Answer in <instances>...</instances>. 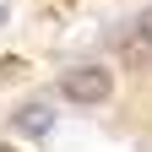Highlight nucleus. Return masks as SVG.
I'll use <instances>...</instances> for the list:
<instances>
[{
  "mask_svg": "<svg viewBox=\"0 0 152 152\" xmlns=\"http://www.w3.org/2000/svg\"><path fill=\"white\" fill-rule=\"evenodd\" d=\"M60 92H65L71 103H82V109L109 103L114 98V71H103V65H71L60 76Z\"/></svg>",
  "mask_w": 152,
  "mask_h": 152,
  "instance_id": "1",
  "label": "nucleus"
},
{
  "mask_svg": "<svg viewBox=\"0 0 152 152\" xmlns=\"http://www.w3.org/2000/svg\"><path fill=\"white\" fill-rule=\"evenodd\" d=\"M120 60H125V71H152V33L130 27L120 38Z\"/></svg>",
  "mask_w": 152,
  "mask_h": 152,
  "instance_id": "2",
  "label": "nucleus"
},
{
  "mask_svg": "<svg viewBox=\"0 0 152 152\" xmlns=\"http://www.w3.org/2000/svg\"><path fill=\"white\" fill-rule=\"evenodd\" d=\"M16 130H22V136H49V130H54V114L44 103H22V109H16Z\"/></svg>",
  "mask_w": 152,
  "mask_h": 152,
  "instance_id": "3",
  "label": "nucleus"
},
{
  "mask_svg": "<svg viewBox=\"0 0 152 152\" xmlns=\"http://www.w3.org/2000/svg\"><path fill=\"white\" fill-rule=\"evenodd\" d=\"M16 71H22V60H0V82H11Z\"/></svg>",
  "mask_w": 152,
  "mask_h": 152,
  "instance_id": "4",
  "label": "nucleus"
},
{
  "mask_svg": "<svg viewBox=\"0 0 152 152\" xmlns=\"http://www.w3.org/2000/svg\"><path fill=\"white\" fill-rule=\"evenodd\" d=\"M136 27H141V33H152V11H147V16H141V22H136Z\"/></svg>",
  "mask_w": 152,
  "mask_h": 152,
  "instance_id": "5",
  "label": "nucleus"
},
{
  "mask_svg": "<svg viewBox=\"0 0 152 152\" xmlns=\"http://www.w3.org/2000/svg\"><path fill=\"white\" fill-rule=\"evenodd\" d=\"M0 22H6V6H0Z\"/></svg>",
  "mask_w": 152,
  "mask_h": 152,
  "instance_id": "6",
  "label": "nucleus"
},
{
  "mask_svg": "<svg viewBox=\"0 0 152 152\" xmlns=\"http://www.w3.org/2000/svg\"><path fill=\"white\" fill-rule=\"evenodd\" d=\"M0 152H16V147H0Z\"/></svg>",
  "mask_w": 152,
  "mask_h": 152,
  "instance_id": "7",
  "label": "nucleus"
}]
</instances>
